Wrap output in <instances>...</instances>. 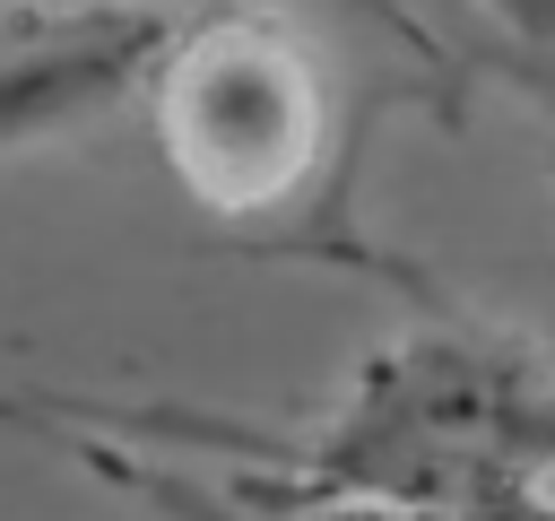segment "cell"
Wrapping results in <instances>:
<instances>
[{"label": "cell", "instance_id": "cell-4", "mask_svg": "<svg viewBox=\"0 0 555 521\" xmlns=\"http://www.w3.org/2000/svg\"><path fill=\"white\" fill-rule=\"evenodd\" d=\"M494 26L520 35V52H555V0H486Z\"/></svg>", "mask_w": 555, "mask_h": 521}, {"label": "cell", "instance_id": "cell-1", "mask_svg": "<svg viewBox=\"0 0 555 521\" xmlns=\"http://www.w3.org/2000/svg\"><path fill=\"white\" fill-rule=\"evenodd\" d=\"M147 96H156V130H165L173 174L225 217L286 200L304 182L312 148H321L312 61L260 9L191 0V17L165 43Z\"/></svg>", "mask_w": 555, "mask_h": 521}, {"label": "cell", "instance_id": "cell-3", "mask_svg": "<svg viewBox=\"0 0 555 521\" xmlns=\"http://www.w3.org/2000/svg\"><path fill=\"white\" fill-rule=\"evenodd\" d=\"M494 78H503L520 104H538V113L555 122V52H503V61H494Z\"/></svg>", "mask_w": 555, "mask_h": 521}, {"label": "cell", "instance_id": "cell-2", "mask_svg": "<svg viewBox=\"0 0 555 521\" xmlns=\"http://www.w3.org/2000/svg\"><path fill=\"white\" fill-rule=\"evenodd\" d=\"M182 17L191 0H87V9L9 26L0 35V165L26 148L78 139L130 96H147Z\"/></svg>", "mask_w": 555, "mask_h": 521}]
</instances>
